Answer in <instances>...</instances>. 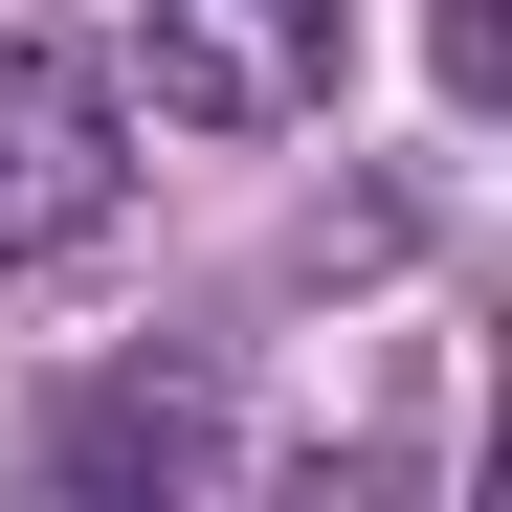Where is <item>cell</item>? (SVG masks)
<instances>
[{
    "mask_svg": "<svg viewBox=\"0 0 512 512\" xmlns=\"http://www.w3.org/2000/svg\"><path fill=\"white\" fill-rule=\"evenodd\" d=\"M134 90L179 134H290L334 112V0H134Z\"/></svg>",
    "mask_w": 512,
    "mask_h": 512,
    "instance_id": "obj_1",
    "label": "cell"
},
{
    "mask_svg": "<svg viewBox=\"0 0 512 512\" xmlns=\"http://www.w3.org/2000/svg\"><path fill=\"white\" fill-rule=\"evenodd\" d=\"M112 179H134V156H112V90H90L67 45H23V23H0V268L90 245V223H112Z\"/></svg>",
    "mask_w": 512,
    "mask_h": 512,
    "instance_id": "obj_2",
    "label": "cell"
},
{
    "mask_svg": "<svg viewBox=\"0 0 512 512\" xmlns=\"http://www.w3.org/2000/svg\"><path fill=\"white\" fill-rule=\"evenodd\" d=\"M67 468H201V401H90V423H67Z\"/></svg>",
    "mask_w": 512,
    "mask_h": 512,
    "instance_id": "obj_3",
    "label": "cell"
},
{
    "mask_svg": "<svg viewBox=\"0 0 512 512\" xmlns=\"http://www.w3.org/2000/svg\"><path fill=\"white\" fill-rule=\"evenodd\" d=\"M490 67H512V23H490V0H446V90H490Z\"/></svg>",
    "mask_w": 512,
    "mask_h": 512,
    "instance_id": "obj_4",
    "label": "cell"
}]
</instances>
